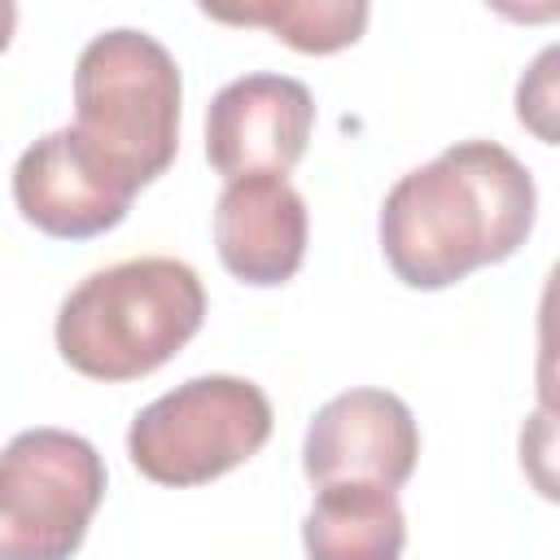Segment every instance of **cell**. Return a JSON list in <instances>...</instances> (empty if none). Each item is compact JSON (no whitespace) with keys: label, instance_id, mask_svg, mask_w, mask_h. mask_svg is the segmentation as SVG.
I'll list each match as a JSON object with an SVG mask.
<instances>
[{"label":"cell","instance_id":"cell-2","mask_svg":"<svg viewBox=\"0 0 560 560\" xmlns=\"http://www.w3.org/2000/svg\"><path fill=\"white\" fill-rule=\"evenodd\" d=\"M206 319V289L179 258H127L79 280L57 311L61 359L92 381H140Z\"/></svg>","mask_w":560,"mask_h":560},{"label":"cell","instance_id":"cell-8","mask_svg":"<svg viewBox=\"0 0 560 560\" xmlns=\"http://www.w3.org/2000/svg\"><path fill=\"white\" fill-rule=\"evenodd\" d=\"M131 197L136 188L101 166L70 127L39 136L13 166V201L22 219L57 241H88L118 228Z\"/></svg>","mask_w":560,"mask_h":560},{"label":"cell","instance_id":"cell-10","mask_svg":"<svg viewBox=\"0 0 560 560\" xmlns=\"http://www.w3.org/2000/svg\"><path fill=\"white\" fill-rule=\"evenodd\" d=\"M407 521L398 494L376 481H328L302 521L311 560H398Z\"/></svg>","mask_w":560,"mask_h":560},{"label":"cell","instance_id":"cell-1","mask_svg":"<svg viewBox=\"0 0 560 560\" xmlns=\"http://www.w3.org/2000/svg\"><path fill=\"white\" fill-rule=\"evenodd\" d=\"M538 210L534 175L494 140H459L407 171L381 206V249L411 289H451L512 258Z\"/></svg>","mask_w":560,"mask_h":560},{"label":"cell","instance_id":"cell-5","mask_svg":"<svg viewBox=\"0 0 560 560\" xmlns=\"http://www.w3.org/2000/svg\"><path fill=\"white\" fill-rule=\"evenodd\" d=\"M105 499V459L66 429H26L0 451V560H70Z\"/></svg>","mask_w":560,"mask_h":560},{"label":"cell","instance_id":"cell-3","mask_svg":"<svg viewBox=\"0 0 560 560\" xmlns=\"http://www.w3.org/2000/svg\"><path fill=\"white\" fill-rule=\"evenodd\" d=\"M179 66L144 31L96 35L74 66V136L127 188L153 184L179 144Z\"/></svg>","mask_w":560,"mask_h":560},{"label":"cell","instance_id":"cell-11","mask_svg":"<svg viewBox=\"0 0 560 560\" xmlns=\"http://www.w3.org/2000/svg\"><path fill=\"white\" fill-rule=\"evenodd\" d=\"M210 22L228 26H267L276 39H284L298 52H341L350 48L368 26L363 0H262L245 9H210L201 4Z\"/></svg>","mask_w":560,"mask_h":560},{"label":"cell","instance_id":"cell-7","mask_svg":"<svg viewBox=\"0 0 560 560\" xmlns=\"http://www.w3.org/2000/svg\"><path fill=\"white\" fill-rule=\"evenodd\" d=\"M420 459L411 407L389 389H346L328 398L302 442V472L315 486L376 481L398 490Z\"/></svg>","mask_w":560,"mask_h":560},{"label":"cell","instance_id":"cell-9","mask_svg":"<svg viewBox=\"0 0 560 560\" xmlns=\"http://www.w3.org/2000/svg\"><path fill=\"white\" fill-rule=\"evenodd\" d=\"M306 201L280 175L232 179L214 201L219 262L254 289H276L298 276L306 258Z\"/></svg>","mask_w":560,"mask_h":560},{"label":"cell","instance_id":"cell-12","mask_svg":"<svg viewBox=\"0 0 560 560\" xmlns=\"http://www.w3.org/2000/svg\"><path fill=\"white\" fill-rule=\"evenodd\" d=\"M13 26H18V4H13V0H0V52H4L9 39H13Z\"/></svg>","mask_w":560,"mask_h":560},{"label":"cell","instance_id":"cell-6","mask_svg":"<svg viewBox=\"0 0 560 560\" xmlns=\"http://www.w3.org/2000/svg\"><path fill=\"white\" fill-rule=\"evenodd\" d=\"M311 88L289 74H245L214 92L206 109V158L232 184L249 175H289L311 140Z\"/></svg>","mask_w":560,"mask_h":560},{"label":"cell","instance_id":"cell-4","mask_svg":"<svg viewBox=\"0 0 560 560\" xmlns=\"http://www.w3.org/2000/svg\"><path fill=\"white\" fill-rule=\"evenodd\" d=\"M271 438V402L245 376H192L153 398L127 429L131 464L158 486H206Z\"/></svg>","mask_w":560,"mask_h":560}]
</instances>
